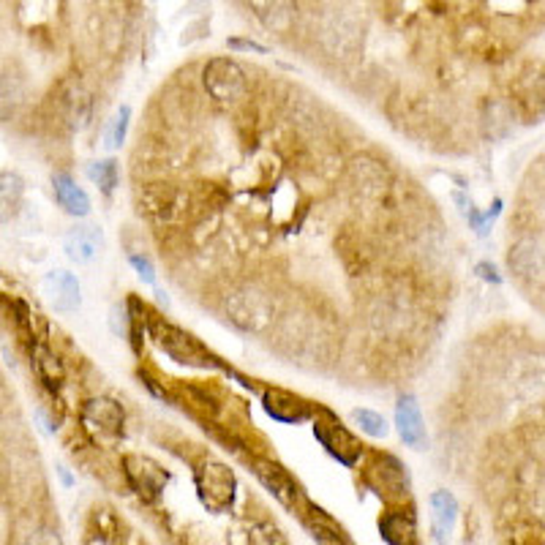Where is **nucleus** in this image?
Here are the masks:
<instances>
[{
    "instance_id": "4468645a",
    "label": "nucleus",
    "mask_w": 545,
    "mask_h": 545,
    "mask_svg": "<svg viewBox=\"0 0 545 545\" xmlns=\"http://www.w3.org/2000/svg\"><path fill=\"white\" fill-rule=\"evenodd\" d=\"M259 477L264 480V485H267L284 505H292V499H295V485L281 474L279 466H264V469H259Z\"/></svg>"
},
{
    "instance_id": "7ed1b4c3",
    "label": "nucleus",
    "mask_w": 545,
    "mask_h": 545,
    "mask_svg": "<svg viewBox=\"0 0 545 545\" xmlns=\"http://www.w3.org/2000/svg\"><path fill=\"white\" fill-rule=\"evenodd\" d=\"M41 289H44V298L49 300V306L54 311H61V314H71L82 303L80 281H77L74 272H69V270H52V272H46L44 281H41Z\"/></svg>"
},
{
    "instance_id": "6ab92c4d",
    "label": "nucleus",
    "mask_w": 545,
    "mask_h": 545,
    "mask_svg": "<svg viewBox=\"0 0 545 545\" xmlns=\"http://www.w3.org/2000/svg\"><path fill=\"white\" fill-rule=\"evenodd\" d=\"M314 540H316L319 545H349V542L341 537V532L327 529V526H314Z\"/></svg>"
},
{
    "instance_id": "f03ea898",
    "label": "nucleus",
    "mask_w": 545,
    "mask_h": 545,
    "mask_svg": "<svg viewBox=\"0 0 545 545\" xmlns=\"http://www.w3.org/2000/svg\"><path fill=\"white\" fill-rule=\"evenodd\" d=\"M363 33H360V25L355 22V17L349 12H333L331 17L324 20V28H322V41L324 46L331 49L336 58H349V54L357 49Z\"/></svg>"
},
{
    "instance_id": "6e6552de",
    "label": "nucleus",
    "mask_w": 545,
    "mask_h": 545,
    "mask_svg": "<svg viewBox=\"0 0 545 545\" xmlns=\"http://www.w3.org/2000/svg\"><path fill=\"white\" fill-rule=\"evenodd\" d=\"M52 186H54V197H58L61 207L77 218H85L90 213V197L85 194V189H80L69 175H54L52 178Z\"/></svg>"
},
{
    "instance_id": "2eb2a0df",
    "label": "nucleus",
    "mask_w": 545,
    "mask_h": 545,
    "mask_svg": "<svg viewBox=\"0 0 545 545\" xmlns=\"http://www.w3.org/2000/svg\"><path fill=\"white\" fill-rule=\"evenodd\" d=\"M352 420L357 423V428L368 436H373V440H385L388 436V420L382 417L379 412H371V409H355L352 412Z\"/></svg>"
},
{
    "instance_id": "9b49d317",
    "label": "nucleus",
    "mask_w": 545,
    "mask_h": 545,
    "mask_svg": "<svg viewBox=\"0 0 545 545\" xmlns=\"http://www.w3.org/2000/svg\"><path fill=\"white\" fill-rule=\"evenodd\" d=\"M202 477H207V485L202 482V490H207V488H210V494H205V502H213V497H215V494L222 497V505L232 499L235 480H232V474H230L224 466H218V464H215V466H205Z\"/></svg>"
},
{
    "instance_id": "412c9836",
    "label": "nucleus",
    "mask_w": 545,
    "mask_h": 545,
    "mask_svg": "<svg viewBox=\"0 0 545 545\" xmlns=\"http://www.w3.org/2000/svg\"><path fill=\"white\" fill-rule=\"evenodd\" d=\"M22 545H61V540L54 537L52 532H41V529H36V532H30V534L25 537Z\"/></svg>"
},
{
    "instance_id": "f3484780",
    "label": "nucleus",
    "mask_w": 545,
    "mask_h": 545,
    "mask_svg": "<svg viewBox=\"0 0 545 545\" xmlns=\"http://www.w3.org/2000/svg\"><path fill=\"white\" fill-rule=\"evenodd\" d=\"M88 415L96 417L98 425H106V428H118L123 423V412L118 409V404L115 401H104V398L101 401H90Z\"/></svg>"
},
{
    "instance_id": "f8f14e48",
    "label": "nucleus",
    "mask_w": 545,
    "mask_h": 545,
    "mask_svg": "<svg viewBox=\"0 0 545 545\" xmlns=\"http://www.w3.org/2000/svg\"><path fill=\"white\" fill-rule=\"evenodd\" d=\"M314 433L319 436L322 440V445L327 448V453H333L339 461H344V464H349V458H347V453H344V448L341 445H347V448H355V442L349 440V436L339 428V425H327V423H316L314 425Z\"/></svg>"
},
{
    "instance_id": "aec40b11",
    "label": "nucleus",
    "mask_w": 545,
    "mask_h": 545,
    "mask_svg": "<svg viewBox=\"0 0 545 545\" xmlns=\"http://www.w3.org/2000/svg\"><path fill=\"white\" fill-rule=\"evenodd\" d=\"M129 262L134 264V270H137V276L145 281V284H153L155 281V270H153V264L145 259V256H139V254H131L129 256Z\"/></svg>"
},
{
    "instance_id": "1a4fd4ad",
    "label": "nucleus",
    "mask_w": 545,
    "mask_h": 545,
    "mask_svg": "<svg viewBox=\"0 0 545 545\" xmlns=\"http://www.w3.org/2000/svg\"><path fill=\"white\" fill-rule=\"evenodd\" d=\"M25 197V183L14 172H0V224H9L17 218Z\"/></svg>"
},
{
    "instance_id": "423d86ee",
    "label": "nucleus",
    "mask_w": 545,
    "mask_h": 545,
    "mask_svg": "<svg viewBox=\"0 0 545 545\" xmlns=\"http://www.w3.org/2000/svg\"><path fill=\"white\" fill-rule=\"evenodd\" d=\"M458 521V502L450 490H436L431 497V529L436 542H448Z\"/></svg>"
},
{
    "instance_id": "4be33fe9",
    "label": "nucleus",
    "mask_w": 545,
    "mask_h": 545,
    "mask_svg": "<svg viewBox=\"0 0 545 545\" xmlns=\"http://www.w3.org/2000/svg\"><path fill=\"white\" fill-rule=\"evenodd\" d=\"M232 46H238V49H256V52H264L259 44H254V41H230Z\"/></svg>"
},
{
    "instance_id": "0eeeda50",
    "label": "nucleus",
    "mask_w": 545,
    "mask_h": 545,
    "mask_svg": "<svg viewBox=\"0 0 545 545\" xmlns=\"http://www.w3.org/2000/svg\"><path fill=\"white\" fill-rule=\"evenodd\" d=\"M248 4L267 30L284 33L295 22V0H248Z\"/></svg>"
},
{
    "instance_id": "ddd939ff",
    "label": "nucleus",
    "mask_w": 545,
    "mask_h": 545,
    "mask_svg": "<svg viewBox=\"0 0 545 545\" xmlns=\"http://www.w3.org/2000/svg\"><path fill=\"white\" fill-rule=\"evenodd\" d=\"M379 529H382V537H385L390 545H412L415 526L404 516H388L385 521L379 524Z\"/></svg>"
},
{
    "instance_id": "dca6fc26",
    "label": "nucleus",
    "mask_w": 545,
    "mask_h": 545,
    "mask_svg": "<svg viewBox=\"0 0 545 545\" xmlns=\"http://www.w3.org/2000/svg\"><path fill=\"white\" fill-rule=\"evenodd\" d=\"M129 118H131V109L129 106H121L118 109V115L109 121L106 126V134H104V145L109 150H118L126 139V131H129Z\"/></svg>"
},
{
    "instance_id": "39448f33",
    "label": "nucleus",
    "mask_w": 545,
    "mask_h": 545,
    "mask_svg": "<svg viewBox=\"0 0 545 545\" xmlns=\"http://www.w3.org/2000/svg\"><path fill=\"white\" fill-rule=\"evenodd\" d=\"M104 246V238H101V230L93 227V224H77L66 232L63 238V251L71 262L77 264H88L98 256Z\"/></svg>"
},
{
    "instance_id": "a211bd4d",
    "label": "nucleus",
    "mask_w": 545,
    "mask_h": 545,
    "mask_svg": "<svg viewBox=\"0 0 545 545\" xmlns=\"http://www.w3.org/2000/svg\"><path fill=\"white\" fill-rule=\"evenodd\" d=\"M88 175L93 183H98L104 191H113L115 183H118V167H115V161H93L90 167H88Z\"/></svg>"
},
{
    "instance_id": "f257e3e1",
    "label": "nucleus",
    "mask_w": 545,
    "mask_h": 545,
    "mask_svg": "<svg viewBox=\"0 0 545 545\" xmlns=\"http://www.w3.org/2000/svg\"><path fill=\"white\" fill-rule=\"evenodd\" d=\"M202 82H205V90L213 96V101L218 104H235L243 98L246 93V74L243 69L230 61V58H215L205 66V74H202Z\"/></svg>"
},
{
    "instance_id": "20e7f679",
    "label": "nucleus",
    "mask_w": 545,
    "mask_h": 545,
    "mask_svg": "<svg viewBox=\"0 0 545 545\" xmlns=\"http://www.w3.org/2000/svg\"><path fill=\"white\" fill-rule=\"evenodd\" d=\"M396 428L401 433V440L412 448V450H423L428 436H425V425H423V415H420V404L415 396H401L396 404Z\"/></svg>"
},
{
    "instance_id": "9d476101",
    "label": "nucleus",
    "mask_w": 545,
    "mask_h": 545,
    "mask_svg": "<svg viewBox=\"0 0 545 545\" xmlns=\"http://www.w3.org/2000/svg\"><path fill=\"white\" fill-rule=\"evenodd\" d=\"M510 267L518 272L521 279H534L542 272V251L540 243L534 240H518L510 248Z\"/></svg>"
}]
</instances>
